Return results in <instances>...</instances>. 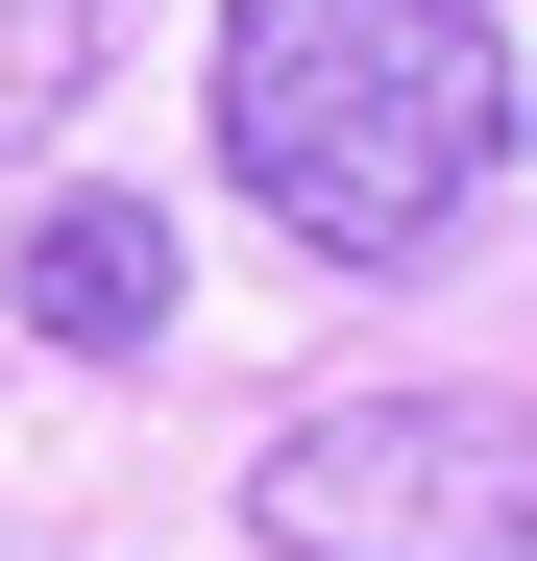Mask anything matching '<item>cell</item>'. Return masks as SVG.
<instances>
[{
    "mask_svg": "<svg viewBox=\"0 0 537 561\" xmlns=\"http://www.w3.org/2000/svg\"><path fill=\"white\" fill-rule=\"evenodd\" d=\"M220 171L318 268H439L513 171V25L489 0H220Z\"/></svg>",
    "mask_w": 537,
    "mask_h": 561,
    "instance_id": "6da1fadb",
    "label": "cell"
},
{
    "mask_svg": "<svg viewBox=\"0 0 537 561\" xmlns=\"http://www.w3.org/2000/svg\"><path fill=\"white\" fill-rule=\"evenodd\" d=\"M268 561H537V391H342L244 463Z\"/></svg>",
    "mask_w": 537,
    "mask_h": 561,
    "instance_id": "7a4b0ae2",
    "label": "cell"
},
{
    "mask_svg": "<svg viewBox=\"0 0 537 561\" xmlns=\"http://www.w3.org/2000/svg\"><path fill=\"white\" fill-rule=\"evenodd\" d=\"M25 342H73V366H147L171 318H196V268H171V196H25Z\"/></svg>",
    "mask_w": 537,
    "mask_h": 561,
    "instance_id": "3957f363",
    "label": "cell"
}]
</instances>
